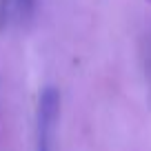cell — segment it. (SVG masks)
<instances>
[{
    "label": "cell",
    "mask_w": 151,
    "mask_h": 151,
    "mask_svg": "<svg viewBox=\"0 0 151 151\" xmlns=\"http://www.w3.org/2000/svg\"><path fill=\"white\" fill-rule=\"evenodd\" d=\"M18 2V9L22 11V16H29L33 11V5H36V0H16Z\"/></svg>",
    "instance_id": "7a4b0ae2"
},
{
    "label": "cell",
    "mask_w": 151,
    "mask_h": 151,
    "mask_svg": "<svg viewBox=\"0 0 151 151\" xmlns=\"http://www.w3.org/2000/svg\"><path fill=\"white\" fill-rule=\"evenodd\" d=\"M58 118H60V91L56 87H45L38 98V131L36 151H53Z\"/></svg>",
    "instance_id": "6da1fadb"
}]
</instances>
